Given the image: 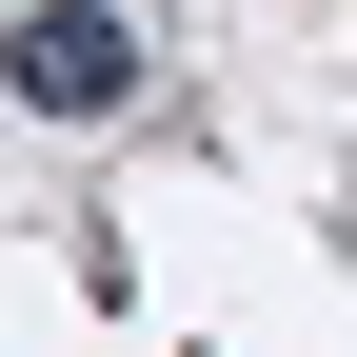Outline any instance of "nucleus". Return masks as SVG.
<instances>
[{"label": "nucleus", "instance_id": "nucleus-1", "mask_svg": "<svg viewBox=\"0 0 357 357\" xmlns=\"http://www.w3.org/2000/svg\"><path fill=\"white\" fill-rule=\"evenodd\" d=\"M119 79H139V20H100V0H40V20H0V100H40V119H100Z\"/></svg>", "mask_w": 357, "mask_h": 357}]
</instances>
